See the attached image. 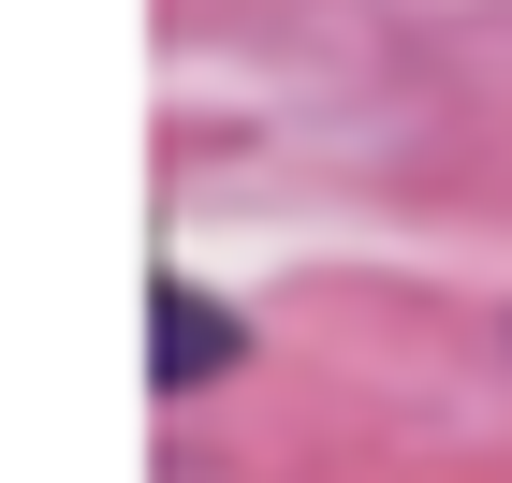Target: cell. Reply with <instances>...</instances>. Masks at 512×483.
<instances>
[{
    "instance_id": "cell-1",
    "label": "cell",
    "mask_w": 512,
    "mask_h": 483,
    "mask_svg": "<svg viewBox=\"0 0 512 483\" xmlns=\"http://www.w3.org/2000/svg\"><path fill=\"white\" fill-rule=\"evenodd\" d=\"M235 352H249V337H235V308H220V293H191V279L147 293V366H161V381H220Z\"/></svg>"
}]
</instances>
